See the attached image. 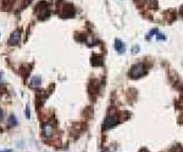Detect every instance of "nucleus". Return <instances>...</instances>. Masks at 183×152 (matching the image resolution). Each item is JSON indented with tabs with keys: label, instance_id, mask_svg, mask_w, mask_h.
I'll use <instances>...</instances> for the list:
<instances>
[{
	"label": "nucleus",
	"instance_id": "nucleus-1",
	"mask_svg": "<svg viewBox=\"0 0 183 152\" xmlns=\"http://www.w3.org/2000/svg\"><path fill=\"white\" fill-rule=\"evenodd\" d=\"M144 72H145V66L143 63H138V65L133 66L132 71H131V75H132V78H140L144 74Z\"/></svg>",
	"mask_w": 183,
	"mask_h": 152
},
{
	"label": "nucleus",
	"instance_id": "nucleus-2",
	"mask_svg": "<svg viewBox=\"0 0 183 152\" xmlns=\"http://www.w3.org/2000/svg\"><path fill=\"white\" fill-rule=\"evenodd\" d=\"M117 123H119V117L115 115H109L104 122V129H110L112 126H115Z\"/></svg>",
	"mask_w": 183,
	"mask_h": 152
},
{
	"label": "nucleus",
	"instance_id": "nucleus-3",
	"mask_svg": "<svg viewBox=\"0 0 183 152\" xmlns=\"http://www.w3.org/2000/svg\"><path fill=\"white\" fill-rule=\"evenodd\" d=\"M20 35H21V32L20 31H14V32H12V34L10 35L9 44L10 45H17L18 44V40H20Z\"/></svg>",
	"mask_w": 183,
	"mask_h": 152
},
{
	"label": "nucleus",
	"instance_id": "nucleus-4",
	"mask_svg": "<svg viewBox=\"0 0 183 152\" xmlns=\"http://www.w3.org/2000/svg\"><path fill=\"white\" fill-rule=\"evenodd\" d=\"M115 49H116V51L119 54H123L126 51V45L120 39H116L115 40Z\"/></svg>",
	"mask_w": 183,
	"mask_h": 152
},
{
	"label": "nucleus",
	"instance_id": "nucleus-5",
	"mask_svg": "<svg viewBox=\"0 0 183 152\" xmlns=\"http://www.w3.org/2000/svg\"><path fill=\"white\" fill-rule=\"evenodd\" d=\"M51 133H53V128H51L49 124L45 125V126H44V134H45V136H50Z\"/></svg>",
	"mask_w": 183,
	"mask_h": 152
},
{
	"label": "nucleus",
	"instance_id": "nucleus-6",
	"mask_svg": "<svg viewBox=\"0 0 183 152\" xmlns=\"http://www.w3.org/2000/svg\"><path fill=\"white\" fill-rule=\"evenodd\" d=\"M41 82H42V80H41V78H39V77H34L33 80L31 82V85H32V86H34V85H38V86H39V85H41Z\"/></svg>",
	"mask_w": 183,
	"mask_h": 152
},
{
	"label": "nucleus",
	"instance_id": "nucleus-7",
	"mask_svg": "<svg viewBox=\"0 0 183 152\" xmlns=\"http://www.w3.org/2000/svg\"><path fill=\"white\" fill-rule=\"evenodd\" d=\"M10 122H11L12 124H14V125L16 124V122H15V118H14V116H11V117H10Z\"/></svg>",
	"mask_w": 183,
	"mask_h": 152
},
{
	"label": "nucleus",
	"instance_id": "nucleus-8",
	"mask_svg": "<svg viewBox=\"0 0 183 152\" xmlns=\"http://www.w3.org/2000/svg\"><path fill=\"white\" fill-rule=\"evenodd\" d=\"M148 1H149L151 5H155V6H156V0H148Z\"/></svg>",
	"mask_w": 183,
	"mask_h": 152
},
{
	"label": "nucleus",
	"instance_id": "nucleus-9",
	"mask_svg": "<svg viewBox=\"0 0 183 152\" xmlns=\"http://www.w3.org/2000/svg\"><path fill=\"white\" fill-rule=\"evenodd\" d=\"M1 119H3V111L0 110V121H1Z\"/></svg>",
	"mask_w": 183,
	"mask_h": 152
},
{
	"label": "nucleus",
	"instance_id": "nucleus-10",
	"mask_svg": "<svg viewBox=\"0 0 183 152\" xmlns=\"http://www.w3.org/2000/svg\"><path fill=\"white\" fill-rule=\"evenodd\" d=\"M181 15H182V16H183V6H182V7H181Z\"/></svg>",
	"mask_w": 183,
	"mask_h": 152
},
{
	"label": "nucleus",
	"instance_id": "nucleus-11",
	"mask_svg": "<svg viewBox=\"0 0 183 152\" xmlns=\"http://www.w3.org/2000/svg\"><path fill=\"white\" fill-rule=\"evenodd\" d=\"M0 152H11V150H6V151H0Z\"/></svg>",
	"mask_w": 183,
	"mask_h": 152
},
{
	"label": "nucleus",
	"instance_id": "nucleus-12",
	"mask_svg": "<svg viewBox=\"0 0 183 152\" xmlns=\"http://www.w3.org/2000/svg\"><path fill=\"white\" fill-rule=\"evenodd\" d=\"M58 1H61V0H58Z\"/></svg>",
	"mask_w": 183,
	"mask_h": 152
}]
</instances>
